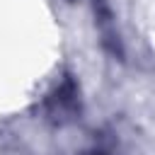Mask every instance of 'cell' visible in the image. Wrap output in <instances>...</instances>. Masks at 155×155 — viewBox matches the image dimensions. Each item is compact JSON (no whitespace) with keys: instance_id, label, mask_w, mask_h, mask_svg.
<instances>
[{"instance_id":"cell-1","label":"cell","mask_w":155,"mask_h":155,"mask_svg":"<svg viewBox=\"0 0 155 155\" xmlns=\"http://www.w3.org/2000/svg\"><path fill=\"white\" fill-rule=\"evenodd\" d=\"M44 114L53 124H70L80 116V87L70 75H65L46 97Z\"/></svg>"},{"instance_id":"cell-2","label":"cell","mask_w":155,"mask_h":155,"mask_svg":"<svg viewBox=\"0 0 155 155\" xmlns=\"http://www.w3.org/2000/svg\"><path fill=\"white\" fill-rule=\"evenodd\" d=\"M92 155H107V153H92Z\"/></svg>"}]
</instances>
